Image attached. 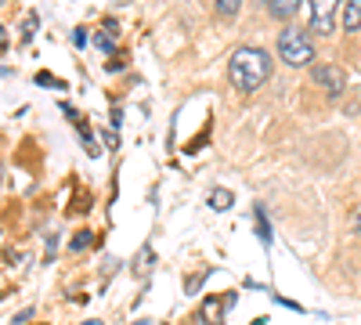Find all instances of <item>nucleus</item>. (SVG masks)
Returning <instances> with one entry per match:
<instances>
[{
  "mask_svg": "<svg viewBox=\"0 0 361 325\" xmlns=\"http://www.w3.org/2000/svg\"><path fill=\"white\" fill-rule=\"evenodd\" d=\"M228 76L231 83L238 87V91H257L260 83H267L271 76V58L264 47H238L231 54V62H228Z\"/></svg>",
  "mask_w": 361,
  "mask_h": 325,
  "instance_id": "1",
  "label": "nucleus"
},
{
  "mask_svg": "<svg viewBox=\"0 0 361 325\" xmlns=\"http://www.w3.org/2000/svg\"><path fill=\"white\" fill-rule=\"evenodd\" d=\"M279 54L286 66H311L314 62V44H311V33L296 25H286L279 33Z\"/></svg>",
  "mask_w": 361,
  "mask_h": 325,
  "instance_id": "2",
  "label": "nucleus"
},
{
  "mask_svg": "<svg viewBox=\"0 0 361 325\" xmlns=\"http://www.w3.org/2000/svg\"><path fill=\"white\" fill-rule=\"evenodd\" d=\"M336 8L340 0H311V29L318 37H329L336 29Z\"/></svg>",
  "mask_w": 361,
  "mask_h": 325,
  "instance_id": "3",
  "label": "nucleus"
},
{
  "mask_svg": "<svg viewBox=\"0 0 361 325\" xmlns=\"http://www.w3.org/2000/svg\"><path fill=\"white\" fill-rule=\"evenodd\" d=\"M314 83L322 87V91H325L329 98H336V94H343L347 76H343L336 66H318V69H314Z\"/></svg>",
  "mask_w": 361,
  "mask_h": 325,
  "instance_id": "4",
  "label": "nucleus"
},
{
  "mask_svg": "<svg viewBox=\"0 0 361 325\" xmlns=\"http://www.w3.org/2000/svg\"><path fill=\"white\" fill-rule=\"evenodd\" d=\"M199 318L202 325H224V297H206Z\"/></svg>",
  "mask_w": 361,
  "mask_h": 325,
  "instance_id": "5",
  "label": "nucleus"
},
{
  "mask_svg": "<svg viewBox=\"0 0 361 325\" xmlns=\"http://www.w3.org/2000/svg\"><path fill=\"white\" fill-rule=\"evenodd\" d=\"M267 11L275 15V18H293V11L300 8V0H264Z\"/></svg>",
  "mask_w": 361,
  "mask_h": 325,
  "instance_id": "6",
  "label": "nucleus"
},
{
  "mask_svg": "<svg viewBox=\"0 0 361 325\" xmlns=\"http://www.w3.org/2000/svg\"><path fill=\"white\" fill-rule=\"evenodd\" d=\"M343 25H347V33L361 29V0H347V8H343Z\"/></svg>",
  "mask_w": 361,
  "mask_h": 325,
  "instance_id": "7",
  "label": "nucleus"
},
{
  "mask_svg": "<svg viewBox=\"0 0 361 325\" xmlns=\"http://www.w3.org/2000/svg\"><path fill=\"white\" fill-rule=\"evenodd\" d=\"M206 202H209V210H228V206L235 202V195H231L228 188H214V192H209V199H206Z\"/></svg>",
  "mask_w": 361,
  "mask_h": 325,
  "instance_id": "8",
  "label": "nucleus"
},
{
  "mask_svg": "<svg viewBox=\"0 0 361 325\" xmlns=\"http://www.w3.org/2000/svg\"><path fill=\"white\" fill-rule=\"evenodd\" d=\"M253 217H257V239H260L264 246H271V224H267L264 206H257V210H253Z\"/></svg>",
  "mask_w": 361,
  "mask_h": 325,
  "instance_id": "9",
  "label": "nucleus"
},
{
  "mask_svg": "<svg viewBox=\"0 0 361 325\" xmlns=\"http://www.w3.org/2000/svg\"><path fill=\"white\" fill-rule=\"evenodd\" d=\"M238 8H243V0H217V15L221 18H235Z\"/></svg>",
  "mask_w": 361,
  "mask_h": 325,
  "instance_id": "10",
  "label": "nucleus"
},
{
  "mask_svg": "<svg viewBox=\"0 0 361 325\" xmlns=\"http://www.w3.org/2000/svg\"><path fill=\"white\" fill-rule=\"evenodd\" d=\"M94 47H98V51H105V54H112V51H116L112 33H105V29H102V33H94Z\"/></svg>",
  "mask_w": 361,
  "mask_h": 325,
  "instance_id": "11",
  "label": "nucleus"
},
{
  "mask_svg": "<svg viewBox=\"0 0 361 325\" xmlns=\"http://www.w3.org/2000/svg\"><path fill=\"white\" fill-rule=\"evenodd\" d=\"M90 243H94V235H90V231H76V235H73V250H76V253L87 250Z\"/></svg>",
  "mask_w": 361,
  "mask_h": 325,
  "instance_id": "12",
  "label": "nucleus"
},
{
  "mask_svg": "<svg viewBox=\"0 0 361 325\" xmlns=\"http://www.w3.org/2000/svg\"><path fill=\"white\" fill-rule=\"evenodd\" d=\"M37 83H40V87H66L62 80H54L51 73H37Z\"/></svg>",
  "mask_w": 361,
  "mask_h": 325,
  "instance_id": "13",
  "label": "nucleus"
},
{
  "mask_svg": "<svg viewBox=\"0 0 361 325\" xmlns=\"http://www.w3.org/2000/svg\"><path fill=\"white\" fill-rule=\"evenodd\" d=\"M33 33H37V15H29V18H25V40L33 37Z\"/></svg>",
  "mask_w": 361,
  "mask_h": 325,
  "instance_id": "14",
  "label": "nucleus"
},
{
  "mask_svg": "<svg viewBox=\"0 0 361 325\" xmlns=\"http://www.w3.org/2000/svg\"><path fill=\"white\" fill-rule=\"evenodd\" d=\"M73 44H76V47H83V44H87V33H83V29H76V33H73Z\"/></svg>",
  "mask_w": 361,
  "mask_h": 325,
  "instance_id": "15",
  "label": "nucleus"
},
{
  "mask_svg": "<svg viewBox=\"0 0 361 325\" xmlns=\"http://www.w3.org/2000/svg\"><path fill=\"white\" fill-rule=\"evenodd\" d=\"M29 318H33V307L22 311V314H15V325H22V321H29Z\"/></svg>",
  "mask_w": 361,
  "mask_h": 325,
  "instance_id": "16",
  "label": "nucleus"
},
{
  "mask_svg": "<svg viewBox=\"0 0 361 325\" xmlns=\"http://www.w3.org/2000/svg\"><path fill=\"white\" fill-rule=\"evenodd\" d=\"M8 47V33H4V25H0V51Z\"/></svg>",
  "mask_w": 361,
  "mask_h": 325,
  "instance_id": "17",
  "label": "nucleus"
},
{
  "mask_svg": "<svg viewBox=\"0 0 361 325\" xmlns=\"http://www.w3.org/2000/svg\"><path fill=\"white\" fill-rule=\"evenodd\" d=\"M354 231L361 235V210H357V217H354Z\"/></svg>",
  "mask_w": 361,
  "mask_h": 325,
  "instance_id": "18",
  "label": "nucleus"
},
{
  "mask_svg": "<svg viewBox=\"0 0 361 325\" xmlns=\"http://www.w3.org/2000/svg\"><path fill=\"white\" fill-rule=\"evenodd\" d=\"M83 325H105V321H98V318H90V321H83Z\"/></svg>",
  "mask_w": 361,
  "mask_h": 325,
  "instance_id": "19",
  "label": "nucleus"
},
{
  "mask_svg": "<svg viewBox=\"0 0 361 325\" xmlns=\"http://www.w3.org/2000/svg\"><path fill=\"white\" fill-rule=\"evenodd\" d=\"M134 325H148V321H134Z\"/></svg>",
  "mask_w": 361,
  "mask_h": 325,
  "instance_id": "20",
  "label": "nucleus"
},
{
  "mask_svg": "<svg viewBox=\"0 0 361 325\" xmlns=\"http://www.w3.org/2000/svg\"><path fill=\"white\" fill-rule=\"evenodd\" d=\"M0 173H4V170H0Z\"/></svg>",
  "mask_w": 361,
  "mask_h": 325,
  "instance_id": "21",
  "label": "nucleus"
}]
</instances>
